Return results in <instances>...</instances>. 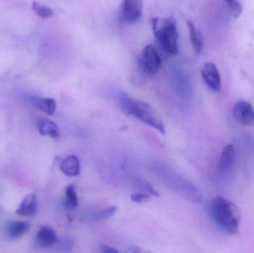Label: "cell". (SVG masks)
<instances>
[{
    "label": "cell",
    "mask_w": 254,
    "mask_h": 253,
    "mask_svg": "<svg viewBox=\"0 0 254 253\" xmlns=\"http://www.w3.org/2000/svg\"><path fill=\"white\" fill-rule=\"evenodd\" d=\"M29 102L36 108H38L48 115H52L56 111V101L52 98H40L33 96L29 98Z\"/></svg>",
    "instance_id": "9a60e30c"
},
{
    "label": "cell",
    "mask_w": 254,
    "mask_h": 253,
    "mask_svg": "<svg viewBox=\"0 0 254 253\" xmlns=\"http://www.w3.org/2000/svg\"><path fill=\"white\" fill-rule=\"evenodd\" d=\"M236 160L235 147L233 144H228L224 148L219 157V170L222 174L229 172L234 166Z\"/></svg>",
    "instance_id": "8fae6325"
},
{
    "label": "cell",
    "mask_w": 254,
    "mask_h": 253,
    "mask_svg": "<svg viewBox=\"0 0 254 253\" xmlns=\"http://www.w3.org/2000/svg\"><path fill=\"white\" fill-rule=\"evenodd\" d=\"M143 2L140 0H125L119 9V20L125 24H132L141 17Z\"/></svg>",
    "instance_id": "8992f818"
},
{
    "label": "cell",
    "mask_w": 254,
    "mask_h": 253,
    "mask_svg": "<svg viewBox=\"0 0 254 253\" xmlns=\"http://www.w3.org/2000/svg\"><path fill=\"white\" fill-rule=\"evenodd\" d=\"M209 211L215 224L224 233L231 236L238 233L241 213L233 202L222 196H216L210 202Z\"/></svg>",
    "instance_id": "6da1fadb"
},
{
    "label": "cell",
    "mask_w": 254,
    "mask_h": 253,
    "mask_svg": "<svg viewBox=\"0 0 254 253\" xmlns=\"http://www.w3.org/2000/svg\"><path fill=\"white\" fill-rule=\"evenodd\" d=\"M131 199L135 203H142L149 200V196L147 193H145V192H140V193H136L131 195Z\"/></svg>",
    "instance_id": "7402d4cb"
},
{
    "label": "cell",
    "mask_w": 254,
    "mask_h": 253,
    "mask_svg": "<svg viewBox=\"0 0 254 253\" xmlns=\"http://www.w3.org/2000/svg\"><path fill=\"white\" fill-rule=\"evenodd\" d=\"M60 168L67 176H77L80 173V162L77 156L68 155L62 160Z\"/></svg>",
    "instance_id": "5bb4252c"
},
{
    "label": "cell",
    "mask_w": 254,
    "mask_h": 253,
    "mask_svg": "<svg viewBox=\"0 0 254 253\" xmlns=\"http://www.w3.org/2000/svg\"><path fill=\"white\" fill-rule=\"evenodd\" d=\"M58 242L56 233L49 226H43L37 233L36 242L41 248H48L55 246Z\"/></svg>",
    "instance_id": "9c48e42d"
},
{
    "label": "cell",
    "mask_w": 254,
    "mask_h": 253,
    "mask_svg": "<svg viewBox=\"0 0 254 253\" xmlns=\"http://www.w3.org/2000/svg\"><path fill=\"white\" fill-rule=\"evenodd\" d=\"M234 118L243 126H252L254 123L253 105L246 101L236 102L233 109Z\"/></svg>",
    "instance_id": "ba28073f"
},
{
    "label": "cell",
    "mask_w": 254,
    "mask_h": 253,
    "mask_svg": "<svg viewBox=\"0 0 254 253\" xmlns=\"http://www.w3.org/2000/svg\"><path fill=\"white\" fill-rule=\"evenodd\" d=\"M151 170L156 174L167 188L180 197L192 203H201L202 201L201 193L190 181L164 166H155Z\"/></svg>",
    "instance_id": "3957f363"
},
{
    "label": "cell",
    "mask_w": 254,
    "mask_h": 253,
    "mask_svg": "<svg viewBox=\"0 0 254 253\" xmlns=\"http://www.w3.org/2000/svg\"><path fill=\"white\" fill-rule=\"evenodd\" d=\"M226 3L228 4L230 11L231 12V13H232L235 17H238V16H240V15L243 13V5H242L240 1H226Z\"/></svg>",
    "instance_id": "ffe728a7"
},
{
    "label": "cell",
    "mask_w": 254,
    "mask_h": 253,
    "mask_svg": "<svg viewBox=\"0 0 254 253\" xmlns=\"http://www.w3.org/2000/svg\"><path fill=\"white\" fill-rule=\"evenodd\" d=\"M37 211V196L35 194H28L25 196L16 209V214L19 216L32 217Z\"/></svg>",
    "instance_id": "7c38bea8"
},
{
    "label": "cell",
    "mask_w": 254,
    "mask_h": 253,
    "mask_svg": "<svg viewBox=\"0 0 254 253\" xmlns=\"http://www.w3.org/2000/svg\"><path fill=\"white\" fill-rule=\"evenodd\" d=\"M31 227V224L28 221H11L6 227V235L10 240H17L25 236Z\"/></svg>",
    "instance_id": "30bf717a"
},
{
    "label": "cell",
    "mask_w": 254,
    "mask_h": 253,
    "mask_svg": "<svg viewBox=\"0 0 254 253\" xmlns=\"http://www.w3.org/2000/svg\"><path fill=\"white\" fill-rule=\"evenodd\" d=\"M37 127L39 133L43 136L50 137L54 139H58L61 137L58 124L49 119L44 117L39 118L37 121Z\"/></svg>",
    "instance_id": "4fadbf2b"
},
{
    "label": "cell",
    "mask_w": 254,
    "mask_h": 253,
    "mask_svg": "<svg viewBox=\"0 0 254 253\" xmlns=\"http://www.w3.org/2000/svg\"><path fill=\"white\" fill-rule=\"evenodd\" d=\"M101 249L103 253H120L117 250L108 245H101Z\"/></svg>",
    "instance_id": "cb8c5ba5"
},
{
    "label": "cell",
    "mask_w": 254,
    "mask_h": 253,
    "mask_svg": "<svg viewBox=\"0 0 254 253\" xmlns=\"http://www.w3.org/2000/svg\"><path fill=\"white\" fill-rule=\"evenodd\" d=\"M119 102L124 112L135 117L161 134H165V127L161 117L147 102L134 99L123 92L119 93Z\"/></svg>",
    "instance_id": "7a4b0ae2"
},
{
    "label": "cell",
    "mask_w": 254,
    "mask_h": 253,
    "mask_svg": "<svg viewBox=\"0 0 254 253\" xmlns=\"http://www.w3.org/2000/svg\"><path fill=\"white\" fill-rule=\"evenodd\" d=\"M187 23H188L190 39L192 47L195 53L199 54L204 49V38H203L202 34L200 32L199 30L197 29L196 27L190 21H188Z\"/></svg>",
    "instance_id": "2e32d148"
},
{
    "label": "cell",
    "mask_w": 254,
    "mask_h": 253,
    "mask_svg": "<svg viewBox=\"0 0 254 253\" xmlns=\"http://www.w3.org/2000/svg\"><path fill=\"white\" fill-rule=\"evenodd\" d=\"M140 187H143V190L146 191V193H149V194L155 196H158V192L149 183H143V184H140Z\"/></svg>",
    "instance_id": "603a6c76"
},
{
    "label": "cell",
    "mask_w": 254,
    "mask_h": 253,
    "mask_svg": "<svg viewBox=\"0 0 254 253\" xmlns=\"http://www.w3.org/2000/svg\"><path fill=\"white\" fill-rule=\"evenodd\" d=\"M161 66V58L152 45L142 49L138 57V67L142 73L148 77L156 75Z\"/></svg>",
    "instance_id": "5b68a950"
},
{
    "label": "cell",
    "mask_w": 254,
    "mask_h": 253,
    "mask_svg": "<svg viewBox=\"0 0 254 253\" xmlns=\"http://www.w3.org/2000/svg\"><path fill=\"white\" fill-rule=\"evenodd\" d=\"M201 77L206 86L213 91L218 92L222 88V81L219 70L213 62H206L201 69Z\"/></svg>",
    "instance_id": "52a82bcc"
},
{
    "label": "cell",
    "mask_w": 254,
    "mask_h": 253,
    "mask_svg": "<svg viewBox=\"0 0 254 253\" xmlns=\"http://www.w3.org/2000/svg\"><path fill=\"white\" fill-rule=\"evenodd\" d=\"M152 26L155 39L166 54H178L179 32L174 19L171 17L153 18Z\"/></svg>",
    "instance_id": "277c9868"
},
{
    "label": "cell",
    "mask_w": 254,
    "mask_h": 253,
    "mask_svg": "<svg viewBox=\"0 0 254 253\" xmlns=\"http://www.w3.org/2000/svg\"><path fill=\"white\" fill-rule=\"evenodd\" d=\"M78 197L75 188L73 185H68L65 190V207L69 209H74L78 206Z\"/></svg>",
    "instance_id": "ac0fdd59"
},
{
    "label": "cell",
    "mask_w": 254,
    "mask_h": 253,
    "mask_svg": "<svg viewBox=\"0 0 254 253\" xmlns=\"http://www.w3.org/2000/svg\"><path fill=\"white\" fill-rule=\"evenodd\" d=\"M32 9L36 14L38 15L40 17L44 18V19L54 16V10L50 7L38 2V1H33Z\"/></svg>",
    "instance_id": "d6986e66"
},
{
    "label": "cell",
    "mask_w": 254,
    "mask_h": 253,
    "mask_svg": "<svg viewBox=\"0 0 254 253\" xmlns=\"http://www.w3.org/2000/svg\"><path fill=\"white\" fill-rule=\"evenodd\" d=\"M72 241L68 239H64L61 241L58 245V251L61 253H67L70 252L73 248Z\"/></svg>",
    "instance_id": "44dd1931"
},
{
    "label": "cell",
    "mask_w": 254,
    "mask_h": 253,
    "mask_svg": "<svg viewBox=\"0 0 254 253\" xmlns=\"http://www.w3.org/2000/svg\"><path fill=\"white\" fill-rule=\"evenodd\" d=\"M116 212V206H112L107 209L88 212L86 215H83V218L85 221H88V222H97V221L108 219L110 217L113 216Z\"/></svg>",
    "instance_id": "e0dca14e"
}]
</instances>
